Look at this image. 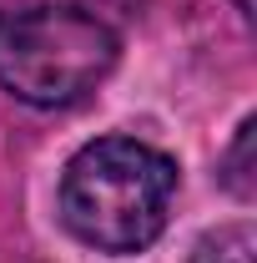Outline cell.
I'll list each match as a JSON object with an SVG mask.
<instances>
[{"mask_svg": "<svg viewBox=\"0 0 257 263\" xmlns=\"http://www.w3.org/2000/svg\"><path fill=\"white\" fill-rule=\"evenodd\" d=\"M232 10H237L242 21H252V15H257V10H252V0H232Z\"/></svg>", "mask_w": 257, "mask_h": 263, "instance_id": "obj_5", "label": "cell"}, {"mask_svg": "<svg viewBox=\"0 0 257 263\" xmlns=\"http://www.w3.org/2000/svg\"><path fill=\"white\" fill-rule=\"evenodd\" d=\"M116 61V26L86 5H0V91L35 111L81 106Z\"/></svg>", "mask_w": 257, "mask_h": 263, "instance_id": "obj_2", "label": "cell"}, {"mask_svg": "<svg viewBox=\"0 0 257 263\" xmlns=\"http://www.w3.org/2000/svg\"><path fill=\"white\" fill-rule=\"evenodd\" d=\"M177 197V162L136 137H96L71 152L56 187L61 228L96 253H141L152 248Z\"/></svg>", "mask_w": 257, "mask_h": 263, "instance_id": "obj_1", "label": "cell"}, {"mask_svg": "<svg viewBox=\"0 0 257 263\" xmlns=\"http://www.w3.org/2000/svg\"><path fill=\"white\" fill-rule=\"evenodd\" d=\"M257 253V228L252 223H222V228L202 233L192 243L187 263H252Z\"/></svg>", "mask_w": 257, "mask_h": 263, "instance_id": "obj_4", "label": "cell"}, {"mask_svg": "<svg viewBox=\"0 0 257 263\" xmlns=\"http://www.w3.org/2000/svg\"><path fill=\"white\" fill-rule=\"evenodd\" d=\"M217 182L237 202H257V117H242L237 122L222 162H217Z\"/></svg>", "mask_w": 257, "mask_h": 263, "instance_id": "obj_3", "label": "cell"}]
</instances>
